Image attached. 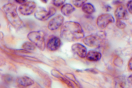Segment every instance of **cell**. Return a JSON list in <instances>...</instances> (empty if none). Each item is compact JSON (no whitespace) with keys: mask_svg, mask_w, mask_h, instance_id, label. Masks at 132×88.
Listing matches in <instances>:
<instances>
[{"mask_svg":"<svg viewBox=\"0 0 132 88\" xmlns=\"http://www.w3.org/2000/svg\"><path fill=\"white\" fill-rule=\"evenodd\" d=\"M60 36L65 41L74 42L84 38L85 33L79 23L69 21L62 25L60 30Z\"/></svg>","mask_w":132,"mask_h":88,"instance_id":"6da1fadb","label":"cell"},{"mask_svg":"<svg viewBox=\"0 0 132 88\" xmlns=\"http://www.w3.org/2000/svg\"><path fill=\"white\" fill-rule=\"evenodd\" d=\"M2 9L8 21L14 28L21 29L23 27V22L17 13V7L15 5L8 3L3 6Z\"/></svg>","mask_w":132,"mask_h":88,"instance_id":"7a4b0ae2","label":"cell"},{"mask_svg":"<svg viewBox=\"0 0 132 88\" xmlns=\"http://www.w3.org/2000/svg\"><path fill=\"white\" fill-rule=\"evenodd\" d=\"M105 38L104 33L99 32L86 36L84 39V42L89 47H99L104 43Z\"/></svg>","mask_w":132,"mask_h":88,"instance_id":"3957f363","label":"cell"},{"mask_svg":"<svg viewBox=\"0 0 132 88\" xmlns=\"http://www.w3.org/2000/svg\"><path fill=\"white\" fill-rule=\"evenodd\" d=\"M27 38L40 50L42 51L44 50L45 43L43 32L41 31H32L28 34Z\"/></svg>","mask_w":132,"mask_h":88,"instance_id":"277c9868","label":"cell"},{"mask_svg":"<svg viewBox=\"0 0 132 88\" xmlns=\"http://www.w3.org/2000/svg\"><path fill=\"white\" fill-rule=\"evenodd\" d=\"M56 10L53 7H50L48 10H46L43 7H39L34 14L35 18L39 21H47L51 16L55 14Z\"/></svg>","mask_w":132,"mask_h":88,"instance_id":"5b68a950","label":"cell"},{"mask_svg":"<svg viewBox=\"0 0 132 88\" xmlns=\"http://www.w3.org/2000/svg\"><path fill=\"white\" fill-rule=\"evenodd\" d=\"M114 19L110 14H103L97 17L96 20L97 26L100 29H105L108 25L113 23Z\"/></svg>","mask_w":132,"mask_h":88,"instance_id":"8992f818","label":"cell"},{"mask_svg":"<svg viewBox=\"0 0 132 88\" xmlns=\"http://www.w3.org/2000/svg\"><path fill=\"white\" fill-rule=\"evenodd\" d=\"M36 5L34 1H27L21 5L19 7V11L23 15L28 16L32 14L35 10Z\"/></svg>","mask_w":132,"mask_h":88,"instance_id":"52a82bcc","label":"cell"},{"mask_svg":"<svg viewBox=\"0 0 132 88\" xmlns=\"http://www.w3.org/2000/svg\"><path fill=\"white\" fill-rule=\"evenodd\" d=\"M64 21V16L59 15L52 19L48 23V28L51 31H55L61 26Z\"/></svg>","mask_w":132,"mask_h":88,"instance_id":"ba28073f","label":"cell"},{"mask_svg":"<svg viewBox=\"0 0 132 88\" xmlns=\"http://www.w3.org/2000/svg\"><path fill=\"white\" fill-rule=\"evenodd\" d=\"M61 45V41L60 38L57 36H52L48 40L47 47L50 51L54 52L58 50Z\"/></svg>","mask_w":132,"mask_h":88,"instance_id":"9c48e42d","label":"cell"},{"mask_svg":"<svg viewBox=\"0 0 132 88\" xmlns=\"http://www.w3.org/2000/svg\"><path fill=\"white\" fill-rule=\"evenodd\" d=\"M71 50L73 52L81 58H85L86 57L87 50L84 45L80 43L74 44L71 46Z\"/></svg>","mask_w":132,"mask_h":88,"instance_id":"30bf717a","label":"cell"},{"mask_svg":"<svg viewBox=\"0 0 132 88\" xmlns=\"http://www.w3.org/2000/svg\"><path fill=\"white\" fill-rule=\"evenodd\" d=\"M114 15H115L117 20H128L129 19V14L127 10L123 5H120L116 8L114 11Z\"/></svg>","mask_w":132,"mask_h":88,"instance_id":"8fae6325","label":"cell"},{"mask_svg":"<svg viewBox=\"0 0 132 88\" xmlns=\"http://www.w3.org/2000/svg\"><path fill=\"white\" fill-rule=\"evenodd\" d=\"M16 83L20 86L27 87L33 85L34 84V81L29 77L22 76V77L18 78L16 80Z\"/></svg>","mask_w":132,"mask_h":88,"instance_id":"7c38bea8","label":"cell"},{"mask_svg":"<svg viewBox=\"0 0 132 88\" xmlns=\"http://www.w3.org/2000/svg\"><path fill=\"white\" fill-rule=\"evenodd\" d=\"M87 60L90 62H97L102 58V54L95 50H90L86 55Z\"/></svg>","mask_w":132,"mask_h":88,"instance_id":"4fadbf2b","label":"cell"},{"mask_svg":"<svg viewBox=\"0 0 132 88\" xmlns=\"http://www.w3.org/2000/svg\"><path fill=\"white\" fill-rule=\"evenodd\" d=\"M114 88H127V80L124 76H117L114 79Z\"/></svg>","mask_w":132,"mask_h":88,"instance_id":"5bb4252c","label":"cell"},{"mask_svg":"<svg viewBox=\"0 0 132 88\" xmlns=\"http://www.w3.org/2000/svg\"><path fill=\"white\" fill-rule=\"evenodd\" d=\"M74 10H75V7L70 4H66L64 5L61 8L62 14L67 16L70 15Z\"/></svg>","mask_w":132,"mask_h":88,"instance_id":"9a60e30c","label":"cell"},{"mask_svg":"<svg viewBox=\"0 0 132 88\" xmlns=\"http://www.w3.org/2000/svg\"><path fill=\"white\" fill-rule=\"evenodd\" d=\"M82 9L84 13L89 14V15L93 14L95 11V8L94 5L90 3H86L82 6Z\"/></svg>","mask_w":132,"mask_h":88,"instance_id":"2e32d148","label":"cell"},{"mask_svg":"<svg viewBox=\"0 0 132 88\" xmlns=\"http://www.w3.org/2000/svg\"><path fill=\"white\" fill-rule=\"evenodd\" d=\"M22 48L24 50L32 51L35 49V45L32 42H26L23 44Z\"/></svg>","mask_w":132,"mask_h":88,"instance_id":"e0dca14e","label":"cell"},{"mask_svg":"<svg viewBox=\"0 0 132 88\" xmlns=\"http://www.w3.org/2000/svg\"><path fill=\"white\" fill-rule=\"evenodd\" d=\"M86 1L85 0H74V1H72L73 4L77 7H82L83 6L86 4Z\"/></svg>","mask_w":132,"mask_h":88,"instance_id":"ac0fdd59","label":"cell"},{"mask_svg":"<svg viewBox=\"0 0 132 88\" xmlns=\"http://www.w3.org/2000/svg\"><path fill=\"white\" fill-rule=\"evenodd\" d=\"M116 26L117 28H119V29H124L126 27V24L124 22H123L122 21L120 20H117L116 21Z\"/></svg>","mask_w":132,"mask_h":88,"instance_id":"d6986e66","label":"cell"},{"mask_svg":"<svg viewBox=\"0 0 132 88\" xmlns=\"http://www.w3.org/2000/svg\"><path fill=\"white\" fill-rule=\"evenodd\" d=\"M53 5L57 7H60L61 6L64 5V4L65 3V0H54V1H52Z\"/></svg>","mask_w":132,"mask_h":88,"instance_id":"ffe728a7","label":"cell"},{"mask_svg":"<svg viewBox=\"0 0 132 88\" xmlns=\"http://www.w3.org/2000/svg\"><path fill=\"white\" fill-rule=\"evenodd\" d=\"M127 8L129 12L131 14H132V0H131V1H129L127 2Z\"/></svg>","mask_w":132,"mask_h":88,"instance_id":"44dd1931","label":"cell"},{"mask_svg":"<svg viewBox=\"0 0 132 88\" xmlns=\"http://www.w3.org/2000/svg\"><path fill=\"white\" fill-rule=\"evenodd\" d=\"M128 66L129 70L131 71H132V57L130 59V60L129 61Z\"/></svg>","mask_w":132,"mask_h":88,"instance_id":"7402d4cb","label":"cell"},{"mask_svg":"<svg viewBox=\"0 0 132 88\" xmlns=\"http://www.w3.org/2000/svg\"><path fill=\"white\" fill-rule=\"evenodd\" d=\"M128 82L129 84H130L131 85H132V75H130L129 77H128Z\"/></svg>","mask_w":132,"mask_h":88,"instance_id":"603a6c76","label":"cell"},{"mask_svg":"<svg viewBox=\"0 0 132 88\" xmlns=\"http://www.w3.org/2000/svg\"><path fill=\"white\" fill-rule=\"evenodd\" d=\"M15 2H16L17 3H18V4H21V5L24 4L25 2H26L27 1H25V0H20V1H15Z\"/></svg>","mask_w":132,"mask_h":88,"instance_id":"cb8c5ba5","label":"cell"}]
</instances>
